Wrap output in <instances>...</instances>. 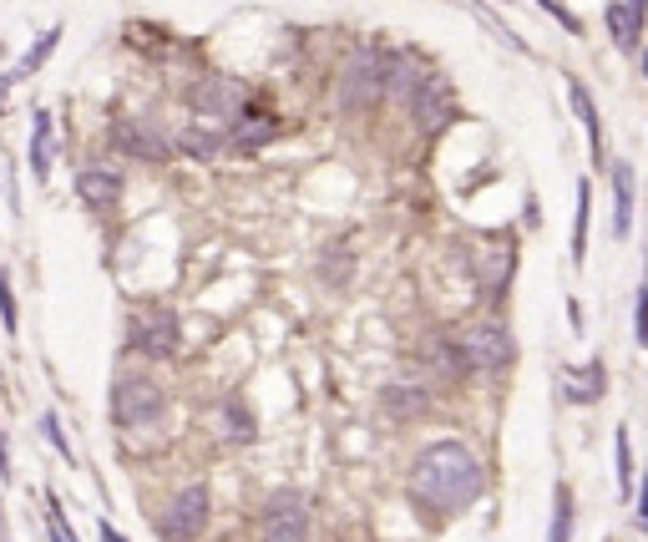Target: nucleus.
<instances>
[{"mask_svg": "<svg viewBox=\"0 0 648 542\" xmlns=\"http://www.w3.org/2000/svg\"><path fill=\"white\" fill-rule=\"evenodd\" d=\"M481 461L466 441H436L411 467V502L426 517H456L481 497Z\"/></svg>", "mask_w": 648, "mask_h": 542, "instance_id": "1", "label": "nucleus"}, {"mask_svg": "<svg viewBox=\"0 0 648 542\" xmlns=\"http://www.w3.org/2000/svg\"><path fill=\"white\" fill-rule=\"evenodd\" d=\"M335 102L350 117H360V112L385 102V51L380 46H355L345 56V66L335 76Z\"/></svg>", "mask_w": 648, "mask_h": 542, "instance_id": "2", "label": "nucleus"}, {"mask_svg": "<svg viewBox=\"0 0 648 542\" xmlns=\"http://www.w3.org/2000/svg\"><path fill=\"white\" fill-rule=\"evenodd\" d=\"M127 345L137 355H147V360H168L183 345V325H178V315L168 304H142L127 320Z\"/></svg>", "mask_w": 648, "mask_h": 542, "instance_id": "3", "label": "nucleus"}, {"mask_svg": "<svg viewBox=\"0 0 648 542\" xmlns=\"http://www.w3.org/2000/svg\"><path fill=\"white\" fill-rule=\"evenodd\" d=\"M183 97H188L193 117H203V122H228L233 112H243L254 102L249 82H238V76H228V71H203Z\"/></svg>", "mask_w": 648, "mask_h": 542, "instance_id": "4", "label": "nucleus"}, {"mask_svg": "<svg viewBox=\"0 0 648 542\" xmlns=\"http://www.w3.org/2000/svg\"><path fill=\"white\" fill-rule=\"evenodd\" d=\"M112 147L127 152L137 163H173L178 158V142L162 122H147V117H122L112 122Z\"/></svg>", "mask_w": 648, "mask_h": 542, "instance_id": "5", "label": "nucleus"}, {"mask_svg": "<svg viewBox=\"0 0 648 542\" xmlns=\"http://www.w3.org/2000/svg\"><path fill=\"white\" fill-rule=\"evenodd\" d=\"M456 350H461V360H466V370H507L512 365V355H517V345H512V335H507V325H497V320H481V325H466L461 335H456Z\"/></svg>", "mask_w": 648, "mask_h": 542, "instance_id": "6", "label": "nucleus"}, {"mask_svg": "<svg viewBox=\"0 0 648 542\" xmlns=\"http://www.w3.org/2000/svg\"><path fill=\"white\" fill-rule=\"evenodd\" d=\"M162 406H168V401H162V391H157L147 375H122L112 385V421L127 426V431L132 426H152L162 416Z\"/></svg>", "mask_w": 648, "mask_h": 542, "instance_id": "7", "label": "nucleus"}, {"mask_svg": "<svg viewBox=\"0 0 648 542\" xmlns=\"http://www.w3.org/2000/svg\"><path fill=\"white\" fill-rule=\"evenodd\" d=\"M264 542H309V502L299 492H274L259 512Z\"/></svg>", "mask_w": 648, "mask_h": 542, "instance_id": "8", "label": "nucleus"}, {"mask_svg": "<svg viewBox=\"0 0 648 542\" xmlns=\"http://www.w3.org/2000/svg\"><path fill=\"white\" fill-rule=\"evenodd\" d=\"M157 527H162V537H168V542H193V537H203V527H208V487H203V482L183 487L168 507H162Z\"/></svg>", "mask_w": 648, "mask_h": 542, "instance_id": "9", "label": "nucleus"}, {"mask_svg": "<svg viewBox=\"0 0 648 542\" xmlns=\"http://www.w3.org/2000/svg\"><path fill=\"white\" fill-rule=\"evenodd\" d=\"M279 132H284V122H279L269 107H259V102H249L243 112H233V117L223 122V137H228L233 152H259V147H269Z\"/></svg>", "mask_w": 648, "mask_h": 542, "instance_id": "10", "label": "nucleus"}, {"mask_svg": "<svg viewBox=\"0 0 648 542\" xmlns=\"http://www.w3.org/2000/svg\"><path fill=\"white\" fill-rule=\"evenodd\" d=\"M71 188H76V198L87 203V208L112 213V208L122 203V193H127V178H122L117 163H87V168H76Z\"/></svg>", "mask_w": 648, "mask_h": 542, "instance_id": "11", "label": "nucleus"}, {"mask_svg": "<svg viewBox=\"0 0 648 542\" xmlns=\"http://www.w3.org/2000/svg\"><path fill=\"white\" fill-rule=\"evenodd\" d=\"M431 76V66L416 51H385V97L411 107V97L421 92V82Z\"/></svg>", "mask_w": 648, "mask_h": 542, "instance_id": "12", "label": "nucleus"}, {"mask_svg": "<svg viewBox=\"0 0 648 542\" xmlns=\"http://www.w3.org/2000/svg\"><path fill=\"white\" fill-rule=\"evenodd\" d=\"M451 107H456L451 87L441 82V76H426L421 92L411 97V122H416L421 132H441V127L451 122Z\"/></svg>", "mask_w": 648, "mask_h": 542, "instance_id": "13", "label": "nucleus"}, {"mask_svg": "<svg viewBox=\"0 0 648 542\" xmlns=\"http://www.w3.org/2000/svg\"><path fill=\"white\" fill-rule=\"evenodd\" d=\"M178 152H183V158H193V163H213L218 158V152L228 147V137H223V127L218 122H188V127H178Z\"/></svg>", "mask_w": 648, "mask_h": 542, "instance_id": "14", "label": "nucleus"}, {"mask_svg": "<svg viewBox=\"0 0 648 542\" xmlns=\"http://www.w3.org/2000/svg\"><path fill=\"white\" fill-rule=\"evenodd\" d=\"M380 411L390 421H421L431 411V396L421 391V385H405V380H390L385 391H380Z\"/></svg>", "mask_w": 648, "mask_h": 542, "instance_id": "15", "label": "nucleus"}, {"mask_svg": "<svg viewBox=\"0 0 648 542\" xmlns=\"http://www.w3.org/2000/svg\"><path fill=\"white\" fill-rule=\"evenodd\" d=\"M51 158H56V132H51V112L36 107L31 112V178L46 183L51 178Z\"/></svg>", "mask_w": 648, "mask_h": 542, "instance_id": "16", "label": "nucleus"}, {"mask_svg": "<svg viewBox=\"0 0 648 542\" xmlns=\"http://www.w3.org/2000/svg\"><path fill=\"white\" fill-rule=\"evenodd\" d=\"M562 396L578 401V406L598 401V396H603V360H588L583 370H567V375H562Z\"/></svg>", "mask_w": 648, "mask_h": 542, "instance_id": "17", "label": "nucleus"}, {"mask_svg": "<svg viewBox=\"0 0 648 542\" xmlns=\"http://www.w3.org/2000/svg\"><path fill=\"white\" fill-rule=\"evenodd\" d=\"M213 426H218V436L233 441V446H243V441H254V436H259V426H254V416H249V406H243V401H223Z\"/></svg>", "mask_w": 648, "mask_h": 542, "instance_id": "18", "label": "nucleus"}, {"mask_svg": "<svg viewBox=\"0 0 648 542\" xmlns=\"http://www.w3.org/2000/svg\"><path fill=\"white\" fill-rule=\"evenodd\" d=\"M567 102H573V112H578V122L588 127V147H593V158L603 163V122H598V107H593V97H588V87H583V82H567Z\"/></svg>", "mask_w": 648, "mask_h": 542, "instance_id": "19", "label": "nucleus"}, {"mask_svg": "<svg viewBox=\"0 0 648 542\" xmlns=\"http://www.w3.org/2000/svg\"><path fill=\"white\" fill-rule=\"evenodd\" d=\"M61 36H66L61 26H46V31L36 36V46H31V51H26V56H21V61L11 66V82H26V76H36V71H41V66L51 61V51L61 46Z\"/></svg>", "mask_w": 648, "mask_h": 542, "instance_id": "20", "label": "nucleus"}, {"mask_svg": "<svg viewBox=\"0 0 648 542\" xmlns=\"http://www.w3.org/2000/svg\"><path fill=\"white\" fill-rule=\"evenodd\" d=\"M613 203H618V218H613V228H618V239L633 228V168L628 163H613Z\"/></svg>", "mask_w": 648, "mask_h": 542, "instance_id": "21", "label": "nucleus"}, {"mask_svg": "<svg viewBox=\"0 0 648 542\" xmlns=\"http://www.w3.org/2000/svg\"><path fill=\"white\" fill-rule=\"evenodd\" d=\"M426 365L441 370V375H466V360H461L456 340H446V335H436V340L426 345Z\"/></svg>", "mask_w": 648, "mask_h": 542, "instance_id": "22", "label": "nucleus"}, {"mask_svg": "<svg viewBox=\"0 0 648 542\" xmlns=\"http://www.w3.org/2000/svg\"><path fill=\"white\" fill-rule=\"evenodd\" d=\"M547 542H573V492H567V487L552 492V527H547Z\"/></svg>", "mask_w": 648, "mask_h": 542, "instance_id": "23", "label": "nucleus"}, {"mask_svg": "<svg viewBox=\"0 0 648 542\" xmlns=\"http://www.w3.org/2000/svg\"><path fill=\"white\" fill-rule=\"evenodd\" d=\"M588 213H593V188L578 183V218H573V264L588 259Z\"/></svg>", "mask_w": 648, "mask_h": 542, "instance_id": "24", "label": "nucleus"}, {"mask_svg": "<svg viewBox=\"0 0 648 542\" xmlns=\"http://www.w3.org/2000/svg\"><path fill=\"white\" fill-rule=\"evenodd\" d=\"M466 11H471V16H476V21H481L486 31H492V36H502V41H507L512 51H527V41H522V36H517V31L507 26V21H497L492 11H486V6H476V0H466Z\"/></svg>", "mask_w": 648, "mask_h": 542, "instance_id": "25", "label": "nucleus"}, {"mask_svg": "<svg viewBox=\"0 0 648 542\" xmlns=\"http://www.w3.org/2000/svg\"><path fill=\"white\" fill-rule=\"evenodd\" d=\"M319 274L330 279V284H345V279H350V244H330V249H324Z\"/></svg>", "mask_w": 648, "mask_h": 542, "instance_id": "26", "label": "nucleus"}, {"mask_svg": "<svg viewBox=\"0 0 648 542\" xmlns=\"http://www.w3.org/2000/svg\"><path fill=\"white\" fill-rule=\"evenodd\" d=\"M0 320H6V335L21 330V315H16V294H11V274L0 269Z\"/></svg>", "mask_w": 648, "mask_h": 542, "instance_id": "27", "label": "nucleus"}, {"mask_svg": "<svg viewBox=\"0 0 648 542\" xmlns=\"http://www.w3.org/2000/svg\"><path fill=\"white\" fill-rule=\"evenodd\" d=\"M41 431H46V441L56 446V456L76 461V456H71V441H66V431H61V421H56V411H41Z\"/></svg>", "mask_w": 648, "mask_h": 542, "instance_id": "28", "label": "nucleus"}, {"mask_svg": "<svg viewBox=\"0 0 648 542\" xmlns=\"http://www.w3.org/2000/svg\"><path fill=\"white\" fill-rule=\"evenodd\" d=\"M608 31H613V41H618L623 51H628V46H638V41H633V26H628V11H623V6H608Z\"/></svg>", "mask_w": 648, "mask_h": 542, "instance_id": "29", "label": "nucleus"}, {"mask_svg": "<svg viewBox=\"0 0 648 542\" xmlns=\"http://www.w3.org/2000/svg\"><path fill=\"white\" fill-rule=\"evenodd\" d=\"M628 477H633V451H628V426H618V492L628 497Z\"/></svg>", "mask_w": 648, "mask_h": 542, "instance_id": "30", "label": "nucleus"}, {"mask_svg": "<svg viewBox=\"0 0 648 542\" xmlns=\"http://www.w3.org/2000/svg\"><path fill=\"white\" fill-rule=\"evenodd\" d=\"M633 340L648 350V274H643V289H638V309H633Z\"/></svg>", "mask_w": 648, "mask_h": 542, "instance_id": "31", "label": "nucleus"}, {"mask_svg": "<svg viewBox=\"0 0 648 542\" xmlns=\"http://www.w3.org/2000/svg\"><path fill=\"white\" fill-rule=\"evenodd\" d=\"M537 6H542V11H547V16H552V21L562 26V31H573V36L583 31V21H578L573 11H567V6H557V0H537Z\"/></svg>", "mask_w": 648, "mask_h": 542, "instance_id": "32", "label": "nucleus"}, {"mask_svg": "<svg viewBox=\"0 0 648 542\" xmlns=\"http://www.w3.org/2000/svg\"><path fill=\"white\" fill-rule=\"evenodd\" d=\"M628 26H633V41H643V21H648V0H628Z\"/></svg>", "mask_w": 648, "mask_h": 542, "instance_id": "33", "label": "nucleus"}, {"mask_svg": "<svg viewBox=\"0 0 648 542\" xmlns=\"http://www.w3.org/2000/svg\"><path fill=\"white\" fill-rule=\"evenodd\" d=\"M97 537H102V542H127V537H122L112 522H102V527H97Z\"/></svg>", "mask_w": 648, "mask_h": 542, "instance_id": "34", "label": "nucleus"}, {"mask_svg": "<svg viewBox=\"0 0 648 542\" xmlns=\"http://www.w3.org/2000/svg\"><path fill=\"white\" fill-rule=\"evenodd\" d=\"M0 477H11V461H6V431H0Z\"/></svg>", "mask_w": 648, "mask_h": 542, "instance_id": "35", "label": "nucleus"}, {"mask_svg": "<svg viewBox=\"0 0 648 542\" xmlns=\"http://www.w3.org/2000/svg\"><path fill=\"white\" fill-rule=\"evenodd\" d=\"M638 522L648 527V477H643V502H638Z\"/></svg>", "mask_w": 648, "mask_h": 542, "instance_id": "36", "label": "nucleus"}, {"mask_svg": "<svg viewBox=\"0 0 648 542\" xmlns=\"http://www.w3.org/2000/svg\"><path fill=\"white\" fill-rule=\"evenodd\" d=\"M51 542H66V532H61V527H56V522H51Z\"/></svg>", "mask_w": 648, "mask_h": 542, "instance_id": "37", "label": "nucleus"}, {"mask_svg": "<svg viewBox=\"0 0 648 542\" xmlns=\"http://www.w3.org/2000/svg\"><path fill=\"white\" fill-rule=\"evenodd\" d=\"M643 76H648V56H643Z\"/></svg>", "mask_w": 648, "mask_h": 542, "instance_id": "38", "label": "nucleus"}]
</instances>
